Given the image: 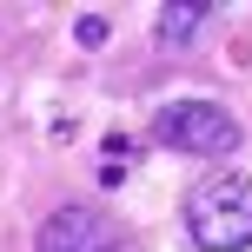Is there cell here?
<instances>
[{"label":"cell","mask_w":252,"mask_h":252,"mask_svg":"<svg viewBox=\"0 0 252 252\" xmlns=\"http://www.w3.org/2000/svg\"><path fill=\"white\" fill-rule=\"evenodd\" d=\"M186 232L199 252H246L252 246V179L213 173L186 192Z\"/></svg>","instance_id":"obj_1"},{"label":"cell","mask_w":252,"mask_h":252,"mask_svg":"<svg viewBox=\"0 0 252 252\" xmlns=\"http://www.w3.org/2000/svg\"><path fill=\"white\" fill-rule=\"evenodd\" d=\"M153 133H159L173 153H199V159H226V153L239 146V120H232L226 106H213V100H173V106H159Z\"/></svg>","instance_id":"obj_2"},{"label":"cell","mask_w":252,"mask_h":252,"mask_svg":"<svg viewBox=\"0 0 252 252\" xmlns=\"http://www.w3.org/2000/svg\"><path fill=\"white\" fill-rule=\"evenodd\" d=\"M33 252H133V246H126V232L106 213H93V206H60V213L40 219Z\"/></svg>","instance_id":"obj_3"},{"label":"cell","mask_w":252,"mask_h":252,"mask_svg":"<svg viewBox=\"0 0 252 252\" xmlns=\"http://www.w3.org/2000/svg\"><path fill=\"white\" fill-rule=\"evenodd\" d=\"M206 20H213V7H159V47H186Z\"/></svg>","instance_id":"obj_4"},{"label":"cell","mask_w":252,"mask_h":252,"mask_svg":"<svg viewBox=\"0 0 252 252\" xmlns=\"http://www.w3.org/2000/svg\"><path fill=\"white\" fill-rule=\"evenodd\" d=\"M126 166H133V153H126V146H113V153L100 159V179H106V186H120V179H126Z\"/></svg>","instance_id":"obj_5"},{"label":"cell","mask_w":252,"mask_h":252,"mask_svg":"<svg viewBox=\"0 0 252 252\" xmlns=\"http://www.w3.org/2000/svg\"><path fill=\"white\" fill-rule=\"evenodd\" d=\"M73 33H80V47H106V20H100V13H87Z\"/></svg>","instance_id":"obj_6"}]
</instances>
